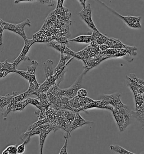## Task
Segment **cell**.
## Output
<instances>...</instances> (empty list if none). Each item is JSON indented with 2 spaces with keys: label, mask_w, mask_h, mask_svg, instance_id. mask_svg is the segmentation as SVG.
<instances>
[{
  "label": "cell",
  "mask_w": 144,
  "mask_h": 154,
  "mask_svg": "<svg viewBox=\"0 0 144 154\" xmlns=\"http://www.w3.org/2000/svg\"><path fill=\"white\" fill-rule=\"evenodd\" d=\"M4 30L3 24L2 23V19H0V45H2V35Z\"/></svg>",
  "instance_id": "d4e9b609"
},
{
  "label": "cell",
  "mask_w": 144,
  "mask_h": 154,
  "mask_svg": "<svg viewBox=\"0 0 144 154\" xmlns=\"http://www.w3.org/2000/svg\"><path fill=\"white\" fill-rule=\"evenodd\" d=\"M17 92L14 91L11 94L5 96H0V110H2L5 106L9 105L14 97L16 95Z\"/></svg>",
  "instance_id": "4fadbf2b"
},
{
  "label": "cell",
  "mask_w": 144,
  "mask_h": 154,
  "mask_svg": "<svg viewBox=\"0 0 144 154\" xmlns=\"http://www.w3.org/2000/svg\"><path fill=\"white\" fill-rule=\"evenodd\" d=\"M110 149L119 154H136L127 150L119 145H111Z\"/></svg>",
  "instance_id": "d6986e66"
},
{
  "label": "cell",
  "mask_w": 144,
  "mask_h": 154,
  "mask_svg": "<svg viewBox=\"0 0 144 154\" xmlns=\"http://www.w3.org/2000/svg\"><path fill=\"white\" fill-rule=\"evenodd\" d=\"M83 73H82L79 77L77 79L76 82H75L72 86L67 89H62L61 93L62 95L64 97H66L70 100L76 97L77 94V91L80 89L82 83Z\"/></svg>",
  "instance_id": "5b68a950"
},
{
  "label": "cell",
  "mask_w": 144,
  "mask_h": 154,
  "mask_svg": "<svg viewBox=\"0 0 144 154\" xmlns=\"http://www.w3.org/2000/svg\"><path fill=\"white\" fill-rule=\"evenodd\" d=\"M29 94L27 92V91L23 93H21L20 94L18 95H15L13 98V100L14 101L16 102H20L22 101L23 100H25L27 98L28 96H29Z\"/></svg>",
  "instance_id": "44dd1931"
},
{
  "label": "cell",
  "mask_w": 144,
  "mask_h": 154,
  "mask_svg": "<svg viewBox=\"0 0 144 154\" xmlns=\"http://www.w3.org/2000/svg\"><path fill=\"white\" fill-rule=\"evenodd\" d=\"M47 45L50 47L54 48L55 50H58L59 52H60V53L66 54L67 55H70L74 58H75L76 59H80V57L76 54V53L74 52L73 51L69 49L66 45L60 44L56 41H50L48 43Z\"/></svg>",
  "instance_id": "52a82bcc"
},
{
  "label": "cell",
  "mask_w": 144,
  "mask_h": 154,
  "mask_svg": "<svg viewBox=\"0 0 144 154\" xmlns=\"http://www.w3.org/2000/svg\"><path fill=\"white\" fill-rule=\"evenodd\" d=\"M32 98H29L26 100H23L20 102H16L12 100L11 103L7 106L6 109L4 112L2 113L4 115V120L6 119L8 114L11 111H24L25 107L28 104H30Z\"/></svg>",
  "instance_id": "277c9868"
},
{
  "label": "cell",
  "mask_w": 144,
  "mask_h": 154,
  "mask_svg": "<svg viewBox=\"0 0 144 154\" xmlns=\"http://www.w3.org/2000/svg\"><path fill=\"white\" fill-rule=\"evenodd\" d=\"M78 2H79V3L81 4L82 6H83V8H85L86 6V1L87 0H77Z\"/></svg>",
  "instance_id": "f546056e"
},
{
  "label": "cell",
  "mask_w": 144,
  "mask_h": 154,
  "mask_svg": "<svg viewBox=\"0 0 144 154\" xmlns=\"http://www.w3.org/2000/svg\"><path fill=\"white\" fill-rule=\"evenodd\" d=\"M17 146V145H11L9 146L5 149L8 152L9 154H18Z\"/></svg>",
  "instance_id": "7402d4cb"
},
{
  "label": "cell",
  "mask_w": 144,
  "mask_h": 154,
  "mask_svg": "<svg viewBox=\"0 0 144 154\" xmlns=\"http://www.w3.org/2000/svg\"><path fill=\"white\" fill-rule=\"evenodd\" d=\"M76 95L80 97V98H84V97H87L88 95V92L85 89L81 88L78 91Z\"/></svg>",
  "instance_id": "cb8c5ba5"
},
{
  "label": "cell",
  "mask_w": 144,
  "mask_h": 154,
  "mask_svg": "<svg viewBox=\"0 0 144 154\" xmlns=\"http://www.w3.org/2000/svg\"><path fill=\"white\" fill-rule=\"evenodd\" d=\"M112 112L113 116L115 120L117 122V125L118 126V128L119 129L120 131H124L126 129L127 127L125 124V122H124V118L122 113L119 111L118 109H116L114 107H112Z\"/></svg>",
  "instance_id": "7c38bea8"
},
{
  "label": "cell",
  "mask_w": 144,
  "mask_h": 154,
  "mask_svg": "<svg viewBox=\"0 0 144 154\" xmlns=\"http://www.w3.org/2000/svg\"><path fill=\"white\" fill-rule=\"evenodd\" d=\"M2 23L3 24V26L4 29L8 30L9 31L13 32L22 37L24 40L27 38L26 33L24 31V27L28 26L29 27L31 26V21L29 19H27L24 22L19 24H11V23L6 22L2 20Z\"/></svg>",
  "instance_id": "7a4b0ae2"
},
{
  "label": "cell",
  "mask_w": 144,
  "mask_h": 154,
  "mask_svg": "<svg viewBox=\"0 0 144 154\" xmlns=\"http://www.w3.org/2000/svg\"><path fill=\"white\" fill-rule=\"evenodd\" d=\"M54 62L52 60H47L44 63V70L45 72V76L46 78L52 76L54 74V69L53 68Z\"/></svg>",
  "instance_id": "9a60e30c"
},
{
  "label": "cell",
  "mask_w": 144,
  "mask_h": 154,
  "mask_svg": "<svg viewBox=\"0 0 144 154\" xmlns=\"http://www.w3.org/2000/svg\"><path fill=\"white\" fill-rule=\"evenodd\" d=\"M118 109L123 115L124 118V122H125L126 126L127 127H128V125L130 123V118L132 116L131 112L129 110V109H128L127 105H125V104L123 107Z\"/></svg>",
  "instance_id": "2e32d148"
},
{
  "label": "cell",
  "mask_w": 144,
  "mask_h": 154,
  "mask_svg": "<svg viewBox=\"0 0 144 154\" xmlns=\"http://www.w3.org/2000/svg\"><path fill=\"white\" fill-rule=\"evenodd\" d=\"M64 0H58V4L56 6V9H62L63 7V4H64Z\"/></svg>",
  "instance_id": "83f0119b"
},
{
  "label": "cell",
  "mask_w": 144,
  "mask_h": 154,
  "mask_svg": "<svg viewBox=\"0 0 144 154\" xmlns=\"http://www.w3.org/2000/svg\"><path fill=\"white\" fill-rule=\"evenodd\" d=\"M30 140H31V137H28L26 139V140L22 143L17 146L18 154H22L25 152L26 145H27L28 143H29V142L30 141Z\"/></svg>",
  "instance_id": "ffe728a7"
},
{
  "label": "cell",
  "mask_w": 144,
  "mask_h": 154,
  "mask_svg": "<svg viewBox=\"0 0 144 154\" xmlns=\"http://www.w3.org/2000/svg\"><path fill=\"white\" fill-rule=\"evenodd\" d=\"M60 61L58 62V66L54 69V73L58 71L59 70H60L67 64V61L68 60H70L71 59V56L69 55H64L63 53H60Z\"/></svg>",
  "instance_id": "e0dca14e"
},
{
  "label": "cell",
  "mask_w": 144,
  "mask_h": 154,
  "mask_svg": "<svg viewBox=\"0 0 144 154\" xmlns=\"http://www.w3.org/2000/svg\"><path fill=\"white\" fill-rule=\"evenodd\" d=\"M140 154H144V152H141Z\"/></svg>",
  "instance_id": "1f68e13d"
},
{
  "label": "cell",
  "mask_w": 144,
  "mask_h": 154,
  "mask_svg": "<svg viewBox=\"0 0 144 154\" xmlns=\"http://www.w3.org/2000/svg\"><path fill=\"white\" fill-rule=\"evenodd\" d=\"M94 41V38L91 35H81L73 38L72 40H68V42H75L80 44H90Z\"/></svg>",
  "instance_id": "5bb4252c"
},
{
  "label": "cell",
  "mask_w": 144,
  "mask_h": 154,
  "mask_svg": "<svg viewBox=\"0 0 144 154\" xmlns=\"http://www.w3.org/2000/svg\"><path fill=\"white\" fill-rule=\"evenodd\" d=\"M30 104H32V105H33L34 106L36 107L37 108H38L40 106V101L38 99V98H31V103Z\"/></svg>",
  "instance_id": "4316f807"
},
{
  "label": "cell",
  "mask_w": 144,
  "mask_h": 154,
  "mask_svg": "<svg viewBox=\"0 0 144 154\" xmlns=\"http://www.w3.org/2000/svg\"><path fill=\"white\" fill-rule=\"evenodd\" d=\"M24 40V47L22 48L20 54L18 56V58L15 59L14 62H13L14 63L16 66V67L18 64L20 62H22V61L30 60V58L27 56V54L32 46L33 45L34 43L37 42V41L34 39L28 40V38H26Z\"/></svg>",
  "instance_id": "8992f818"
},
{
  "label": "cell",
  "mask_w": 144,
  "mask_h": 154,
  "mask_svg": "<svg viewBox=\"0 0 144 154\" xmlns=\"http://www.w3.org/2000/svg\"><path fill=\"white\" fill-rule=\"evenodd\" d=\"M92 123L93 122L90 121H86L83 118H82L79 112H76L74 120L69 128V133L70 134L72 131L76 129V128L82 127L83 125H85L86 124H89Z\"/></svg>",
  "instance_id": "8fae6325"
},
{
  "label": "cell",
  "mask_w": 144,
  "mask_h": 154,
  "mask_svg": "<svg viewBox=\"0 0 144 154\" xmlns=\"http://www.w3.org/2000/svg\"><path fill=\"white\" fill-rule=\"evenodd\" d=\"M100 4L104 6L105 8H106L109 10H110L112 14H114L115 15H116L118 18H119L122 20L124 23H126V25L128 27L132 29H141L142 28V26L141 24V17H132V16L124 17L118 13L112 8H109L107 5L104 4L103 2H101Z\"/></svg>",
  "instance_id": "6da1fadb"
},
{
  "label": "cell",
  "mask_w": 144,
  "mask_h": 154,
  "mask_svg": "<svg viewBox=\"0 0 144 154\" xmlns=\"http://www.w3.org/2000/svg\"><path fill=\"white\" fill-rule=\"evenodd\" d=\"M2 154H9V153H8V152L6 150V149H4V151L2 152Z\"/></svg>",
  "instance_id": "4dcf8cb0"
},
{
  "label": "cell",
  "mask_w": 144,
  "mask_h": 154,
  "mask_svg": "<svg viewBox=\"0 0 144 154\" xmlns=\"http://www.w3.org/2000/svg\"><path fill=\"white\" fill-rule=\"evenodd\" d=\"M82 20L86 23V24L93 31H98L99 30L96 27L94 22L92 18V9L90 4L86 5L85 8H83L79 13Z\"/></svg>",
  "instance_id": "3957f363"
},
{
  "label": "cell",
  "mask_w": 144,
  "mask_h": 154,
  "mask_svg": "<svg viewBox=\"0 0 144 154\" xmlns=\"http://www.w3.org/2000/svg\"><path fill=\"white\" fill-rule=\"evenodd\" d=\"M69 136H69L68 134H67L66 136H65V141L64 145L63 146V147L60 149V151L58 154H68L67 151V148L68 140V138Z\"/></svg>",
  "instance_id": "603a6c76"
},
{
  "label": "cell",
  "mask_w": 144,
  "mask_h": 154,
  "mask_svg": "<svg viewBox=\"0 0 144 154\" xmlns=\"http://www.w3.org/2000/svg\"><path fill=\"white\" fill-rule=\"evenodd\" d=\"M42 4H46L49 6H53L54 5V0H40Z\"/></svg>",
  "instance_id": "484cf974"
},
{
  "label": "cell",
  "mask_w": 144,
  "mask_h": 154,
  "mask_svg": "<svg viewBox=\"0 0 144 154\" xmlns=\"http://www.w3.org/2000/svg\"><path fill=\"white\" fill-rule=\"evenodd\" d=\"M15 73H17L18 75H19L20 76H21L22 77L24 78L25 79H26L29 82H33L36 80V75H31L28 71H21V70H18L16 69Z\"/></svg>",
  "instance_id": "ac0fdd59"
},
{
  "label": "cell",
  "mask_w": 144,
  "mask_h": 154,
  "mask_svg": "<svg viewBox=\"0 0 144 154\" xmlns=\"http://www.w3.org/2000/svg\"><path fill=\"white\" fill-rule=\"evenodd\" d=\"M40 154H43V148L46 138L50 132L53 130L52 125L51 123L47 122L40 125Z\"/></svg>",
  "instance_id": "9c48e42d"
},
{
  "label": "cell",
  "mask_w": 144,
  "mask_h": 154,
  "mask_svg": "<svg viewBox=\"0 0 144 154\" xmlns=\"http://www.w3.org/2000/svg\"><path fill=\"white\" fill-rule=\"evenodd\" d=\"M16 66L12 63H9L8 60L4 62H0V79L5 77L10 73H15Z\"/></svg>",
  "instance_id": "30bf717a"
},
{
  "label": "cell",
  "mask_w": 144,
  "mask_h": 154,
  "mask_svg": "<svg viewBox=\"0 0 144 154\" xmlns=\"http://www.w3.org/2000/svg\"><path fill=\"white\" fill-rule=\"evenodd\" d=\"M121 94L119 93H116L109 95L103 94L101 95V100H105L109 105L112 106L116 109H119L124 104L122 102L120 99Z\"/></svg>",
  "instance_id": "ba28073f"
},
{
  "label": "cell",
  "mask_w": 144,
  "mask_h": 154,
  "mask_svg": "<svg viewBox=\"0 0 144 154\" xmlns=\"http://www.w3.org/2000/svg\"><path fill=\"white\" fill-rule=\"evenodd\" d=\"M40 1V0H15L14 3L15 4H19L21 2H24V1H28V2H31V1Z\"/></svg>",
  "instance_id": "f1b7e54d"
}]
</instances>
